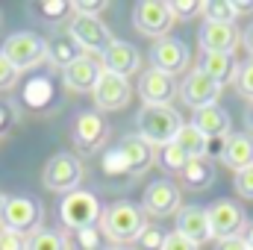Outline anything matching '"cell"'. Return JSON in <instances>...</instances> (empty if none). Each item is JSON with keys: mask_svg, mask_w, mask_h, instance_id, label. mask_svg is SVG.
Here are the masks:
<instances>
[{"mask_svg": "<svg viewBox=\"0 0 253 250\" xmlns=\"http://www.w3.org/2000/svg\"><path fill=\"white\" fill-rule=\"evenodd\" d=\"M153 159H156L153 147L135 132V135L121 138V144L103 159V168L109 174H141V171H147L153 165Z\"/></svg>", "mask_w": 253, "mask_h": 250, "instance_id": "obj_4", "label": "cell"}, {"mask_svg": "<svg viewBox=\"0 0 253 250\" xmlns=\"http://www.w3.org/2000/svg\"><path fill=\"white\" fill-rule=\"evenodd\" d=\"M3 203H6V194L0 191V215H3Z\"/></svg>", "mask_w": 253, "mask_h": 250, "instance_id": "obj_47", "label": "cell"}, {"mask_svg": "<svg viewBox=\"0 0 253 250\" xmlns=\"http://www.w3.org/2000/svg\"><path fill=\"white\" fill-rule=\"evenodd\" d=\"M212 83H218L221 88L230 83V80H236V71H239V65L233 62V56H227V53H203V59L197 65Z\"/></svg>", "mask_w": 253, "mask_h": 250, "instance_id": "obj_24", "label": "cell"}, {"mask_svg": "<svg viewBox=\"0 0 253 250\" xmlns=\"http://www.w3.org/2000/svg\"><path fill=\"white\" fill-rule=\"evenodd\" d=\"M27 250H71V245L59 230H39L27 239Z\"/></svg>", "mask_w": 253, "mask_h": 250, "instance_id": "obj_27", "label": "cell"}, {"mask_svg": "<svg viewBox=\"0 0 253 250\" xmlns=\"http://www.w3.org/2000/svg\"><path fill=\"white\" fill-rule=\"evenodd\" d=\"M80 56H85V50L77 44V39L71 33H53L47 39V59L53 65H59L62 71L68 65H74Z\"/></svg>", "mask_w": 253, "mask_h": 250, "instance_id": "obj_23", "label": "cell"}, {"mask_svg": "<svg viewBox=\"0 0 253 250\" xmlns=\"http://www.w3.org/2000/svg\"><path fill=\"white\" fill-rule=\"evenodd\" d=\"M245 47H248V50L253 53V24L248 27V30H245Z\"/></svg>", "mask_w": 253, "mask_h": 250, "instance_id": "obj_44", "label": "cell"}, {"mask_svg": "<svg viewBox=\"0 0 253 250\" xmlns=\"http://www.w3.org/2000/svg\"><path fill=\"white\" fill-rule=\"evenodd\" d=\"M144 227H147L144 209H138V206L129 203V200H118V203L106 206L103 215H100V230H103V236H106L109 242L121 245V248H124V245H132Z\"/></svg>", "mask_w": 253, "mask_h": 250, "instance_id": "obj_1", "label": "cell"}, {"mask_svg": "<svg viewBox=\"0 0 253 250\" xmlns=\"http://www.w3.org/2000/svg\"><path fill=\"white\" fill-rule=\"evenodd\" d=\"M42 221H44V206H42V200H36V197H30V194L6 197L3 215H0L3 230H12V233L30 239L33 233L42 230Z\"/></svg>", "mask_w": 253, "mask_h": 250, "instance_id": "obj_3", "label": "cell"}, {"mask_svg": "<svg viewBox=\"0 0 253 250\" xmlns=\"http://www.w3.org/2000/svg\"><path fill=\"white\" fill-rule=\"evenodd\" d=\"M100 65H103V71L106 74H115V77H132L135 71H138V65H141V56H138V50L129 44V42H112L103 53H100Z\"/></svg>", "mask_w": 253, "mask_h": 250, "instance_id": "obj_18", "label": "cell"}, {"mask_svg": "<svg viewBox=\"0 0 253 250\" xmlns=\"http://www.w3.org/2000/svg\"><path fill=\"white\" fill-rule=\"evenodd\" d=\"M203 15H206V21H212V24H233V21L239 18L233 0H206V3H203Z\"/></svg>", "mask_w": 253, "mask_h": 250, "instance_id": "obj_28", "label": "cell"}, {"mask_svg": "<svg viewBox=\"0 0 253 250\" xmlns=\"http://www.w3.org/2000/svg\"><path fill=\"white\" fill-rule=\"evenodd\" d=\"M68 33L77 39V44L85 50V53H91V56H100L115 39H112V33H109V27L100 21V18H91V15H74L71 18V24H68Z\"/></svg>", "mask_w": 253, "mask_h": 250, "instance_id": "obj_7", "label": "cell"}, {"mask_svg": "<svg viewBox=\"0 0 253 250\" xmlns=\"http://www.w3.org/2000/svg\"><path fill=\"white\" fill-rule=\"evenodd\" d=\"M39 9H42V18L44 21H62V18H68V12H71V3H65V0H44Z\"/></svg>", "mask_w": 253, "mask_h": 250, "instance_id": "obj_33", "label": "cell"}, {"mask_svg": "<svg viewBox=\"0 0 253 250\" xmlns=\"http://www.w3.org/2000/svg\"><path fill=\"white\" fill-rule=\"evenodd\" d=\"M191 124L197 126L206 138H227L230 135V115L218 103L206 106V109H197L194 118H191Z\"/></svg>", "mask_w": 253, "mask_h": 250, "instance_id": "obj_22", "label": "cell"}, {"mask_svg": "<svg viewBox=\"0 0 253 250\" xmlns=\"http://www.w3.org/2000/svg\"><path fill=\"white\" fill-rule=\"evenodd\" d=\"M177 233L183 239H189L191 245H203L212 239V230H209V215L203 206H183L177 212Z\"/></svg>", "mask_w": 253, "mask_h": 250, "instance_id": "obj_20", "label": "cell"}, {"mask_svg": "<svg viewBox=\"0 0 253 250\" xmlns=\"http://www.w3.org/2000/svg\"><path fill=\"white\" fill-rule=\"evenodd\" d=\"M227 138H230V135H227ZM227 138H209V144H206V159H209V162H212V159H224Z\"/></svg>", "mask_w": 253, "mask_h": 250, "instance_id": "obj_40", "label": "cell"}, {"mask_svg": "<svg viewBox=\"0 0 253 250\" xmlns=\"http://www.w3.org/2000/svg\"><path fill=\"white\" fill-rule=\"evenodd\" d=\"M138 135L150 144V147H165L171 141H177L180 129H183V115L174 106H144L135 115Z\"/></svg>", "mask_w": 253, "mask_h": 250, "instance_id": "obj_2", "label": "cell"}, {"mask_svg": "<svg viewBox=\"0 0 253 250\" xmlns=\"http://www.w3.org/2000/svg\"><path fill=\"white\" fill-rule=\"evenodd\" d=\"M141 209L147 215H153V218H168V215L180 212V188L171 180H153L144 188Z\"/></svg>", "mask_w": 253, "mask_h": 250, "instance_id": "obj_12", "label": "cell"}, {"mask_svg": "<svg viewBox=\"0 0 253 250\" xmlns=\"http://www.w3.org/2000/svg\"><path fill=\"white\" fill-rule=\"evenodd\" d=\"M177 94L183 97L186 106H191V109L197 112V109H206V106H215V103H218V97H221V85L212 83L200 68H194L189 77L180 83V91H177Z\"/></svg>", "mask_w": 253, "mask_h": 250, "instance_id": "obj_11", "label": "cell"}, {"mask_svg": "<svg viewBox=\"0 0 253 250\" xmlns=\"http://www.w3.org/2000/svg\"><path fill=\"white\" fill-rule=\"evenodd\" d=\"M109 138V124L97 115V112H80L74 121V141L83 150H100Z\"/></svg>", "mask_w": 253, "mask_h": 250, "instance_id": "obj_17", "label": "cell"}, {"mask_svg": "<svg viewBox=\"0 0 253 250\" xmlns=\"http://www.w3.org/2000/svg\"><path fill=\"white\" fill-rule=\"evenodd\" d=\"M177 144L186 150L189 159H203V156H206V144H209V138H206L194 124H183L180 135H177Z\"/></svg>", "mask_w": 253, "mask_h": 250, "instance_id": "obj_26", "label": "cell"}, {"mask_svg": "<svg viewBox=\"0 0 253 250\" xmlns=\"http://www.w3.org/2000/svg\"><path fill=\"white\" fill-rule=\"evenodd\" d=\"M245 242H248V248L253 250V224L248 227V233H245Z\"/></svg>", "mask_w": 253, "mask_h": 250, "instance_id": "obj_46", "label": "cell"}, {"mask_svg": "<svg viewBox=\"0 0 253 250\" xmlns=\"http://www.w3.org/2000/svg\"><path fill=\"white\" fill-rule=\"evenodd\" d=\"M168 6H171V15L180 18V21H189L197 12H203V3L200 0H171Z\"/></svg>", "mask_w": 253, "mask_h": 250, "instance_id": "obj_32", "label": "cell"}, {"mask_svg": "<svg viewBox=\"0 0 253 250\" xmlns=\"http://www.w3.org/2000/svg\"><path fill=\"white\" fill-rule=\"evenodd\" d=\"M132 24L138 33H144L150 39H165V33L174 24V15H171V6L162 0H141L132 9Z\"/></svg>", "mask_w": 253, "mask_h": 250, "instance_id": "obj_9", "label": "cell"}, {"mask_svg": "<svg viewBox=\"0 0 253 250\" xmlns=\"http://www.w3.org/2000/svg\"><path fill=\"white\" fill-rule=\"evenodd\" d=\"M100 74H103V65L97 62L91 53H85V56H80L74 65H68L62 71V83L71 91H80L83 94V91H94Z\"/></svg>", "mask_w": 253, "mask_h": 250, "instance_id": "obj_19", "label": "cell"}, {"mask_svg": "<svg viewBox=\"0 0 253 250\" xmlns=\"http://www.w3.org/2000/svg\"><path fill=\"white\" fill-rule=\"evenodd\" d=\"M236 3V12L239 15H245V12H253V3H242V0H233Z\"/></svg>", "mask_w": 253, "mask_h": 250, "instance_id": "obj_43", "label": "cell"}, {"mask_svg": "<svg viewBox=\"0 0 253 250\" xmlns=\"http://www.w3.org/2000/svg\"><path fill=\"white\" fill-rule=\"evenodd\" d=\"M150 59H153L156 71L174 77V74H180L189 65V44L183 39H174V36L156 39V44L150 47Z\"/></svg>", "mask_w": 253, "mask_h": 250, "instance_id": "obj_13", "label": "cell"}, {"mask_svg": "<svg viewBox=\"0 0 253 250\" xmlns=\"http://www.w3.org/2000/svg\"><path fill=\"white\" fill-rule=\"evenodd\" d=\"M233 83H236V91L253 103V59H248V62L239 65V71H236V80H233Z\"/></svg>", "mask_w": 253, "mask_h": 250, "instance_id": "obj_31", "label": "cell"}, {"mask_svg": "<svg viewBox=\"0 0 253 250\" xmlns=\"http://www.w3.org/2000/svg\"><path fill=\"white\" fill-rule=\"evenodd\" d=\"M106 250H129V248H121V245H112V248H106Z\"/></svg>", "mask_w": 253, "mask_h": 250, "instance_id": "obj_48", "label": "cell"}, {"mask_svg": "<svg viewBox=\"0 0 253 250\" xmlns=\"http://www.w3.org/2000/svg\"><path fill=\"white\" fill-rule=\"evenodd\" d=\"M159 165H162L168 174H183V168L189 165V156H186V150H183L177 141H171V144L159 147Z\"/></svg>", "mask_w": 253, "mask_h": 250, "instance_id": "obj_29", "label": "cell"}, {"mask_svg": "<svg viewBox=\"0 0 253 250\" xmlns=\"http://www.w3.org/2000/svg\"><path fill=\"white\" fill-rule=\"evenodd\" d=\"M9 124H12V112H9V109H0V132H3Z\"/></svg>", "mask_w": 253, "mask_h": 250, "instance_id": "obj_42", "label": "cell"}, {"mask_svg": "<svg viewBox=\"0 0 253 250\" xmlns=\"http://www.w3.org/2000/svg\"><path fill=\"white\" fill-rule=\"evenodd\" d=\"M177 91L180 88H177L174 77H168V74H162L156 68L144 71L141 80H138V97L144 100V106H168Z\"/></svg>", "mask_w": 253, "mask_h": 250, "instance_id": "obj_15", "label": "cell"}, {"mask_svg": "<svg viewBox=\"0 0 253 250\" xmlns=\"http://www.w3.org/2000/svg\"><path fill=\"white\" fill-rule=\"evenodd\" d=\"M245 124H248V129L253 132V103H248V109H245Z\"/></svg>", "mask_w": 253, "mask_h": 250, "instance_id": "obj_45", "label": "cell"}, {"mask_svg": "<svg viewBox=\"0 0 253 250\" xmlns=\"http://www.w3.org/2000/svg\"><path fill=\"white\" fill-rule=\"evenodd\" d=\"M209 215V230H212V239H236L242 236V230L248 227V218H245V209L233 200H218L206 209Z\"/></svg>", "mask_w": 253, "mask_h": 250, "instance_id": "obj_10", "label": "cell"}, {"mask_svg": "<svg viewBox=\"0 0 253 250\" xmlns=\"http://www.w3.org/2000/svg\"><path fill=\"white\" fill-rule=\"evenodd\" d=\"M0 250H27V239L12 230H0Z\"/></svg>", "mask_w": 253, "mask_h": 250, "instance_id": "obj_37", "label": "cell"}, {"mask_svg": "<svg viewBox=\"0 0 253 250\" xmlns=\"http://www.w3.org/2000/svg\"><path fill=\"white\" fill-rule=\"evenodd\" d=\"M227 168H233L236 174L253 168V135L248 132H230L227 138V150H224V159H221Z\"/></svg>", "mask_w": 253, "mask_h": 250, "instance_id": "obj_21", "label": "cell"}, {"mask_svg": "<svg viewBox=\"0 0 253 250\" xmlns=\"http://www.w3.org/2000/svg\"><path fill=\"white\" fill-rule=\"evenodd\" d=\"M233 186H236V191H239L242 197L253 200V168L239 171V174H236V180H233Z\"/></svg>", "mask_w": 253, "mask_h": 250, "instance_id": "obj_36", "label": "cell"}, {"mask_svg": "<svg viewBox=\"0 0 253 250\" xmlns=\"http://www.w3.org/2000/svg\"><path fill=\"white\" fill-rule=\"evenodd\" d=\"M100 200L91 194V191H71L65 194L62 203H59V218L68 230H88V227H97L100 224Z\"/></svg>", "mask_w": 253, "mask_h": 250, "instance_id": "obj_5", "label": "cell"}, {"mask_svg": "<svg viewBox=\"0 0 253 250\" xmlns=\"http://www.w3.org/2000/svg\"><path fill=\"white\" fill-rule=\"evenodd\" d=\"M180 180H183L186 188H194V191L209 188L212 183H215V165H212L206 156H203V159H189V165L183 168Z\"/></svg>", "mask_w": 253, "mask_h": 250, "instance_id": "obj_25", "label": "cell"}, {"mask_svg": "<svg viewBox=\"0 0 253 250\" xmlns=\"http://www.w3.org/2000/svg\"><path fill=\"white\" fill-rule=\"evenodd\" d=\"M44 186L50 191H62V194H71L77 191L80 180H83V165L74 153H56L47 165H44V174H42Z\"/></svg>", "mask_w": 253, "mask_h": 250, "instance_id": "obj_8", "label": "cell"}, {"mask_svg": "<svg viewBox=\"0 0 253 250\" xmlns=\"http://www.w3.org/2000/svg\"><path fill=\"white\" fill-rule=\"evenodd\" d=\"M162 250H200V248H197V245H191L189 239H183V236L174 230V233H168V239H165V248H162Z\"/></svg>", "mask_w": 253, "mask_h": 250, "instance_id": "obj_39", "label": "cell"}, {"mask_svg": "<svg viewBox=\"0 0 253 250\" xmlns=\"http://www.w3.org/2000/svg\"><path fill=\"white\" fill-rule=\"evenodd\" d=\"M197 42H200L203 53H227V56H233V50L242 42V33L236 30V24H212V21H206L200 27V33H197Z\"/></svg>", "mask_w": 253, "mask_h": 250, "instance_id": "obj_14", "label": "cell"}, {"mask_svg": "<svg viewBox=\"0 0 253 250\" xmlns=\"http://www.w3.org/2000/svg\"><path fill=\"white\" fill-rule=\"evenodd\" d=\"M18 74H21V71L0 53V88H12V85L18 83Z\"/></svg>", "mask_w": 253, "mask_h": 250, "instance_id": "obj_35", "label": "cell"}, {"mask_svg": "<svg viewBox=\"0 0 253 250\" xmlns=\"http://www.w3.org/2000/svg\"><path fill=\"white\" fill-rule=\"evenodd\" d=\"M106 6H109L106 0H74L71 3V12L74 15H91V18H97Z\"/></svg>", "mask_w": 253, "mask_h": 250, "instance_id": "obj_34", "label": "cell"}, {"mask_svg": "<svg viewBox=\"0 0 253 250\" xmlns=\"http://www.w3.org/2000/svg\"><path fill=\"white\" fill-rule=\"evenodd\" d=\"M91 94H94L97 109L112 112V109H124L126 103H129L132 88H129V83H126L124 77H115V74H106V71H103Z\"/></svg>", "mask_w": 253, "mask_h": 250, "instance_id": "obj_16", "label": "cell"}, {"mask_svg": "<svg viewBox=\"0 0 253 250\" xmlns=\"http://www.w3.org/2000/svg\"><path fill=\"white\" fill-rule=\"evenodd\" d=\"M215 250H251L248 248V242H245V236H236V239H221Z\"/></svg>", "mask_w": 253, "mask_h": 250, "instance_id": "obj_41", "label": "cell"}, {"mask_svg": "<svg viewBox=\"0 0 253 250\" xmlns=\"http://www.w3.org/2000/svg\"><path fill=\"white\" fill-rule=\"evenodd\" d=\"M165 239H168V233H165L162 227L147 224V227L138 233V239L132 242V250H162L165 248Z\"/></svg>", "mask_w": 253, "mask_h": 250, "instance_id": "obj_30", "label": "cell"}, {"mask_svg": "<svg viewBox=\"0 0 253 250\" xmlns=\"http://www.w3.org/2000/svg\"><path fill=\"white\" fill-rule=\"evenodd\" d=\"M74 236H77V242L83 245V250H97V248H100V233H97V227H88V230H77Z\"/></svg>", "mask_w": 253, "mask_h": 250, "instance_id": "obj_38", "label": "cell"}, {"mask_svg": "<svg viewBox=\"0 0 253 250\" xmlns=\"http://www.w3.org/2000/svg\"><path fill=\"white\" fill-rule=\"evenodd\" d=\"M0 53L15 65L18 71H27V68H36L39 62H44V56H47V42H44L42 36H36V33H12V36L3 42Z\"/></svg>", "mask_w": 253, "mask_h": 250, "instance_id": "obj_6", "label": "cell"}]
</instances>
